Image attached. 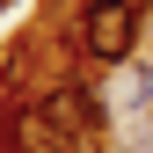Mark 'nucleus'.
I'll return each mask as SVG.
<instances>
[{"instance_id":"obj_1","label":"nucleus","mask_w":153,"mask_h":153,"mask_svg":"<svg viewBox=\"0 0 153 153\" xmlns=\"http://www.w3.org/2000/svg\"><path fill=\"white\" fill-rule=\"evenodd\" d=\"M146 44V0H80V51L95 66H131Z\"/></svg>"},{"instance_id":"obj_2","label":"nucleus","mask_w":153,"mask_h":153,"mask_svg":"<svg viewBox=\"0 0 153 153\" xmlns=\"http://www.w3.org/2000/svg\"><path fill=\"white\" fill-rule=\"evenodd\" d=\"M0 7H15V0H0Z\"/></svg>"}]
</instances>
